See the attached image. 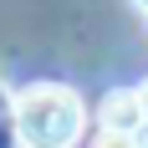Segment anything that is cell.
<instances>
[{"mask_svg":"<svg viewBox=\"0 0 148 148\" xmlns=\"http://www.w3.org/2000/svg\"><path fill=\"white\" fill-rule=\"evenodd\" d=\"M15 138L21 148H72L82 138V102L72 87L36 82L15 97Z\"/></svg>","mask_w":148,"mask_h":148,"instance_id":"cell-1","label":"cell"},{"mask_svg":"<svg viewBox=\"0 0 148 148\" xmlns=\"http://www.w3.org/2000/svg\"><path fill=\"white\" fill-rule=\"evenodd\" d=\"M102 128L107 133H138V128H143L138 92H107L102 97Z\"/></svg>","mask_w":148,"mask_h":148,"instance_id":"cell-2","label":"cell"},{"mask_svg":"<svg viewBox=\"0 0 148 148\" xmlns=\"http://www.w3.org/2000/svg\"><path fill=\"white\" fill-rule=\"evenodd\" d=\"M97 148H133V133H97Z\"/></svg>","mask_w":148,"mask_h":148,"instance_id":"cell-3","label":"cell"},{"mask_svg":"<svg viewBox=\"0 0 148 148\" xmlns=\"http://www.w3.org/2000/svg\"><path fill=\"white\" fill-rule=\"evenodd\" d=\"M133 148H148V118H143V128L133 133Z\"/></svg>","mask_w":148,"mask_h":148,"instance_id":"cell-4","label":"cell"},{"mask_svg":"<svg viewBox=\"0 0 148 148\" xmlns=\"http://www.w3.org/2000/svg\"><path fill=\"white\" fill-rule=\"evenodd\" d=\"M138 107H143V118H148V82L138 87Z\"/></svg>","mask_w":148,"mask_h":148,"instance_id":"cell-5","label":"cell"},{"mask_svg":"<svg viewBox=\"0 0 148 148\" xmlns=\"http://www.w3.org/2000/svg\"><path fill=\"white\" fill-rule=\"evenodd\" d=\"M138 5H143V10H148V0H138Z\"/></svg>","mask_w":148,"mask_h":148,"instance_id":"cell-6","label":"cell"}]
</instances>
